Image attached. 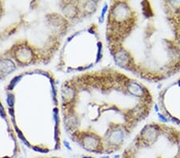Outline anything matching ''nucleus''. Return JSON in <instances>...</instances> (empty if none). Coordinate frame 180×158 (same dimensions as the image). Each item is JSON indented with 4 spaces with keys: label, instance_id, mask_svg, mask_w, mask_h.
<instances>
[{
    "label": "nucleus",
    "instance_id": "obj_1",
    "mask_svg": "<svg viewBox=\"0 0 180 158\" xmlns=\"http://www.w3.org/2000/svg\"><path fill=\"white\" fill-rule=\"evenodd\" d=\"M109 13L111 30L135 33L136 54L128 70L147 81L167 80L180 72V1L140 2L138 13L125 2Z\"/></svg>",
    "mask_w": 180,
    "mask_h": 158
},
{
    "label": "nucleus",
    "instance_id": "obj_2",
    "mask_svg": "<svg viewBox=\"0 0 180 158\" xmlns=\"http://www.w3.org/2000/svg\"><path fill=\"white\" fill-rule=\"evenodd\" d=\"M156 104L169 122L180 126V77L162 89Z\"/></svg>",
    "mask_w": 180,
    "mask_h": 158
},
{
    "label": "nucleus",
    "instance_id": "obj_3",
    "mask_svg": "<svg viewBox=\"0 0 180 158\" xmlns=\"http://www.w3.org/2000/svg\"><path fill=\"white\" fill-rule=\"evenodd\" d=\"M113 158H121V156H120V155H115Z\"/></svg>",
    "mask_w": 180,
    "mask_h": 158
},
{
    "label": "nucleus",
    "instance_id": "obj_4",
    "mask_svg": "<svg viewBox=\"0 0 180 158\" xmlns=\"http://www.w3.org/2000/svg\"><path fill=\"white\" fill-rule=\"evenodd\" d=\"M101 158H111L109 156H101Z\"/></svg>",
    "mask_w": 180,
    "mask_h": 158
}]
</instances>
